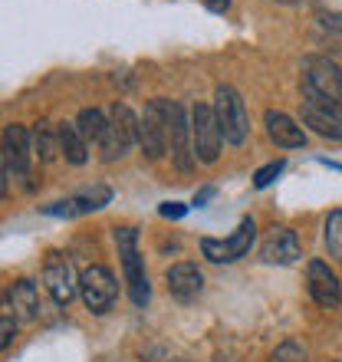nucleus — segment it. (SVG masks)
<instances>
[{
  "label": "nucleus",
  "instance_id": "nucleus-20",
  "mask_svg": "<svg viewBox=\"0 0 342 362\" xmlns=\"http://www.w3.org/2000/svg\"><path fill=\"white\" fill-rule=\"evenodd\" d=\"M303 125H309L316 135H323L329 142H342V122L333 119V115L319 112V109H313V105H303Z\"/></svg>",
  "mask_w": 342,
  "mask_h": 362
},
{
  "label": "nucleus",
  "instance_id": "nucleus-2",
  "mask_svg": "<svg viewBox=\"0 0 342 362\" xmlns=\"http://www.w3.org/2000/svg\"><path fill=\"white\" fill-rule=\"evenodd\" d=\"M211 112H214V122H218V132H220L224 142H230V145L247 142L250 115H247V103H244V95H240L237 89L234 86H218Z\"/></svg>",
  "mask_w": 342,
  "mask_h": 362
},
{
  "label": "nucleus",
  "instance_id": "nucleus-23",
  "mask_svg": "<svg viewBox=\"0 0 342 362\" xmlns=\"http://www.w3.org/2000/svg\"><path fill=\"white\" fill-rule=\"evenodd\" d=\"M283 168H286L283 158H276V162L264 165V168L254 175V188H266V185H273V181L280 178V172H283Z\"/></svg>",
  "mask_w": 342,
  "mask_h": 362
},
{
  "label": "nucleus",
  "instance_id": "nucleus-29",
  "mask_svg": "<svg viewBox=\"0 0 342 362\" xmlns=\"http://www.w3.org/2000/svg\"><path fill=\"white\" fill-rule=\"evenodd\" d=\"M7 181H10L7 178V168H4V158H0V198H7V191H10Z\"/></svg>",
  "mask_w": 342,
  "mask_h": 362
},
{
  "label": "nucleus",
  "instance_id": "nucleus-28",
  "mask_svg": "<svg viewBox=\"0 0 342 362\" xmlns=\"http://www.w3.org/2000/svg\"><path fill=\"white\" fill-rule=\"evenodd\" d=\"M211 198H214V188L208 185V188H201L198 194H194V208H204V204H208Z\"/></svg>",
  "mask_w": 342,
  "mask_h": 362
},
{
  "label": "nucleus",
  "instance_id": "nucleus-8",
  "mask_svg": "<svg viewBox=\"0 0 342 362\" xmlns=\"http://www.w3.org/2000/svg\"><path fill=\"white\" fill-rule=\"evenodd\" d=\"M254 240H256V224H254V218H244L228 240H218V238L201 240V254H204L211 264H234V260L247 257L250 247H254Z\"/></svg>",
  "mask_w": 342,
  "mask_h": 362
},
{
  "label": "nucleus",
  "instance_id": "nucleus-1",
  "mask_svg": "<svg viewBox=\"0 0 342 362\" xmlns=\"http://www.w3.org/2000/svg\"><path fill=\"white\" fill-rule=\"evenodd\" d=\"M115 247L122 257L125 284H129V296L138 310L148 306L152 300V284H148V270H145V257L138 254V230L135 228H115Z\"/></svg>",
  "mask_w": 342,
  "mask_h": 362
},
{
  "label": "nucleus",
  "instance_id": "nucleus-24",
  "mask_svg": "<svg viewBox=\"0 0 342 362\" xmlns=\"http://www.w3.org/2000/svg\"><path fill=\"white\" fill-rule=\"evenodd\" d=\"M13 336H17V320L13 316H0V353L13 343Z\"/></svg>",
  "mask_w": 342,
  "mask_h": 362
},
{
  "label": "nucleus",
  "instance_id": "nucleus-10",
  "mask_svg": "<svg viewBox=\"0 0 342 362\" xmlns=\"http://www.w3.org/2000/svg\"><path fill=\"white\" fill-rule=\"evenodd\" d=\"M165 105L168 99H152L138 115V145L148 162H158L168 152V132H165Z\"/></svg>",
  "mask_w": 342,
  "mask_h": 362
},
{
  "label": "nucleus",
  "instance_id": "nucleus-21",
  "mask_svg": "<svg viewBox=\"0 0 342 362\" xmlns=\"http://www.w3.org/2000/svg\"><path fill=\"white\" fill-rule=\"evenodd\" d=\"M326 250H329V257L342 260V208L329 211V218H326Z\"/></svg>",
  "mask_w": 342,
  "mask_h": 362
},
{
  "label": "nucleus",
  "instance_id": "nucleus-5",
  "mask_svg": "<svg viewBox=\"0 0 342 362\" xmlns=\"http://www.w3.org/2000/svg\"><path fill=\"white\" fill-rule=\"evenodd\" d=\"M220 148H224V139L218 132L214 112H211L208 103H198L191 109V152H194V162L214 165L220 158Z\"/></svg>",
  "mask_w": 342,
  "mask_h": 362
},
{
  "label": "nucleus",
  "instance_id": "nucleus-27",
  "mask_svg": "<svg viewBox=\"0 0 342 362\" xmlns=\"http://www.w3.org/2000/svg\"><path fill=\"white\" fill-rule=\"evenodd\" d=\"M204 7H208L211 13H228V10H230V0H204Z\"/></svg>",
  "mask_w": 342,
  "mask_h": 362
},
{
  "label": "nucleus",
  "instance_id": "nucleus-26",
  "mask_svg": "<svg viewBox=\"0 0 342 362\" xmlns=\"http://www.w3.org/2000/svg\"><path fill=\"white\" fill-rule=\"evenodd\" d=\"M319 23H323L326 30L342 33V13H336V10H323V13H319Z\"/></svg>",
  "mask_w": 342,
  "mask_h": 362
},
{
  "label": "nucleus",
  "instance_id": "nucleus-7",
  "mask_svg": "<svg viewBox=\"0 0 342 362\" xmlns=\"http://www.w3.org/2000/svg\"><path fill=\"white\" fill-rule=\"evenodd\" d=\"M0 158L7 168L10 181H23L30 185V165H33V148H30V129L27 125H7L4 139H0Z\"/></svg>",
  "mask_w": 342,
  "mask_h": 362
},
{
  "label": "nucleus",
  "instance_id": "nucleus-6",
  "mask_svg": "<svg viewBox=\"0 0 342 362\" xmlns=\"http://www.w3.org/2000/svg\"><path fill=\"white\" fill-rule=\"evenodd\" d=\"M79 293H83V303L89 313L105 316L112 310L115 296H119V284H115V276L109 267L93 264V267H86L83 274H79Z\"/></svg>",
  "mask_w": 342,
  "mask_h": 362
},
{
  "label": "nucleus",
  "instance_id": "nucleus-30",
  "mask_svg": "<svg viewBox=\"0 0 342 362\" xmlns=\"http://www.w3.org/2000/svg\"><path fill=\"white\" fill-rule=\"evenodd\" d=\"M276 4H300V0H276Z\"/></svg>",
  "mask_w": 342,
  "mask_h": 362
},
{
  "label": "nucleus",
  "instance_id": "nucleus-4",
  "mask_svg": "<svg viewBox=\"0 0 342 362\" xmlns=\"http://www.w3.org/2000/svg\"><path fill=\"white\" fill-rule=\"evenodd\" d=\"M165 132H168V152L171 162L181 175H188L194 168V152H191V115L181 103L165 105Z\"/></svg>",
  "mask_w": 342,
  "mask_h": 362
},
{
  "label": "nucleus",
  "instance_id": "nucleus-22",
  "mask_svg": "<svg viewBox=\"0 0 342 362\" xmlns=\"http://www.w3.org/2000/svg\"><path fill=\"white\" fill-rule=\"evenodd\" d=\"M270 362H306V349L296 339H286L270 353Z\"/></svg>",
  "mask_w": 342,
  "mask_h": 362
},
{
  "label": "nucleus",
  "instance_id": "nucleus-18",
  "mask_svg": "<svg viewBox=\"0 0 342 362\" xmlns=\"http://www.w3.org/2000/svg\"><path fill=\"white\" fill-rule=\"evenodd\" d=\"M57 132H59V155H63L69 165H86L89 162V145H86L83 135L76 132V125L59 122Z\"/></svg>",
  "mask_w": 342,
  "mask_h": 362
},
{
  "label": "nucleus",
  "instance_id": "nucleus-11",
  "mask_svg": "<svg viewBox=\"0 0 342 362\" xmlns=\"http://www.w3.org/2000/svg\"><path fill=\"white\" fill-rule=\"evenodd\" d=\"M316 93H323L326 99H333L336 105H342V69L333 59L326 57H306L303 59V76Z\"/></svg>",
  "mask_w": 342,
  "mask_h": 362
},
{
  "label": "nucleus",
  "instance_id": "nucleus-13",
  "mask_svg": "<svg viewBox=\"0 0 342 362\" xmlns=\"http://www.w3.org/2000/svg\"><path fill=\"white\" fill-rule=\"evenodd\" d=\"M306 284H309V296H313L323 310H336V306L342 303L339 276H336L333 270H329V264H323V260H309V267H306Z\"/></svg>",
  "mask_w": 342,
  "mask_h": 362
},
{
  "label": "nucleus",
  "instance_id": "nucleus-15",
  "mask_svg": "<svg viewBox=\"0 0 342 362\" xmlns=\"http://www.w3.org/2000/svg\"><path fill=\"white\" fill-rule=\"evenodd\" d=\"M264 122H266V135H270V142H273L276 148H303L306 145L303 125H296L286 112L270 109V112L264 115Z\"/></svg>",
  "mask_w": 342,
  "mask_h": 362
},
{
  "label": "nucleus",
  "instance_id": "nucleus-9",
  "mask_svg": "<svg viewBox=\"0 0 342 362\" xmlns=\"http://www.w3.org/2000/svg\"><path fill=\"white\" fill-rule=\"evenodd\" d=\"M43 286H47V293L53 296L59 306H69L73 300H76L79 274H76V267H73V260H69L66 254L53 250V254L47 257V264H43Z\"/></svg>",
  "mask_w": 342,
  "mask_h": 362
},
{
  "label": "nucleus",
  "instance_id": "nucleus-17",
  "mask_svg": "<svg viewBox=\"0 0 342 362\" xmlns=\"http://www.w3.org/2000/svg\"><path fill=\"white\" fill-rule=\"evenodd\" d=\"M30 148H33V155H37L40 162H53L59 155V132L53 122H37L33 125V132H30Z\"/></svg>",
  "mask_w": 342,
  "mask_h": 362
},
{
  "label": "nucleus",
  "instance_id": "nucleus-31",
  "mask_svg": "<svg viewBox=\"0 0 342 362\" xmlns=\"http://www.w3.org/2000/svg\"><path fill=\"white\" fill-rule=\"evenodd\" d=\"M178 362H191V359H178Z\"/></svg>",
  "mask_w": 342,
  "mask_h": 362
},
{
  "label": "nucleus",
  "instance_id": "nucleus-12",
  "mask_svg": "<svg viewBox=\"0 0 342 362\" xmlns=\"http://www.w3.org/2000/svg\"><path fill=\"white\" fill-rule=\"evenodd\" d=\"M300 257H303V244H300L293 228H273L260 244V260L264 264L286 267V264H296Z\"/></svg>",
  "mask_w": 342,
  "mask_h": 362
},
{
  "label": "nucleus",
  "instance_id": "nucleus-25",
  "mask_svg": "<svg viewBox=\"0 0 342 362\" xmlns=\"http://www.w3.org/2000/svg\"><path fill=\"white\" fill-rule=\"evenodd\" d=\"M158 214L168 221H181L184 214H188V204H178V201H165L162 208H158Z\"/></svg>",
  "mask_w": 342,
  "mask_h": 362
},
{
  "label": "nucleus",
  "instance_id": "nucleus-3",
  "mask_svg": "<svg viewBox=\"0 0 342 362\" xmlns=\"http://www.w3.org/2000/svg\"><path fill=\"white\" fill-rule=\"evenodd\" d=\"M105 119H109V129L99 148H102V162H115L132 152V145H138V115L125 103H112Z\"/></svg>",
  "mask_w": 342,
  "mask_h": 362
},
{
  "label": "nucleus",
  "instance_id": "nucleus-19",
  "mask_svg": "<svg viewBox=\"0 0 342 362\" xmlns=\"http://www.w3.org/2000/svg\"><path fill=\"white\" fill-rule=\"evenodd\" d=\"M76 132L83 135L86 145H99L105 139V129H109V119H105L102 109H83V112L76 115Z\"/></svg>",
  "mask_w": 342,
  "mask_h": 362
},
{
  "label": "nucleus",
  "instance_id": "nucleus-16",
  "mask_svg": "<svg viewBox=\"0 0 342 362\" xmlns=\"http://www.w3.org/2000/svg\"><path fill=\"white\" fill-rule=\"evenodd\" d=\"M7 303H10V310H13V320H17V323L37 320V316H40V293H37V284H33V280H17V284H10Z\"/></svg>",
  "mask_w": 342,
  "mask_h": 362
},
{
  "label": "nucleus",
  "instance_id": "nucleus-14",
  "mask_svg": "<svg viewBox=\"0 0 342 362\" xmlns=\"http://www.w3.org/2000/svg\"><path fill=\"white\" fill-rule=\"evenodd\" d=\"M165 284H168V293L178 303H194L201 296V290H204V274L198 270V264L181 260V264H171L165 270Z\"/></svg>",
  "mask_w": 342,
  "mask_h": 362
}]
</instances>
